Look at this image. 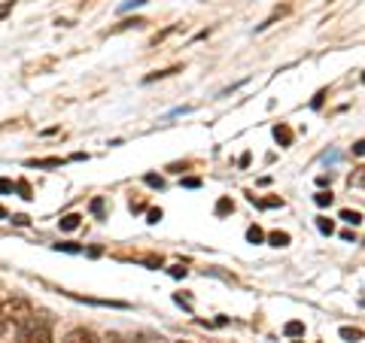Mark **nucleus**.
<instances>
[{
  "instance_id": "1",
  "label": "nucleus",
  "mask_w": 365,
  "mask_h": 343,
  "mask_svg": "<svg viewBox=\"0 0 365 343\" xmlns=\"http://www.w3.org/2000/svg\"><path fill=\"white\" fill-rule=\"evenodd\" d=\"M15 343H52V331H49V325L31 319V322H25V325L19 328Z\"/></svg>"
},
{
  "instance_id": "2",
  "label": "nucleus",
  "mask_w": 365,
  "mask_h": 343,
  "mask_svg": "<svg viewBox=\"0 0 365 343\" xmlns=\"http://www.w3.org/2000/svg\"><path fill=\"white\" fill-rule=\"evenodd\" d=\"M3 316L25 325V322H31L33 319V307H31V301H25V298H12V301L3 304Z\"/></svg>"
},
{
  "instance_id": "3",
  "label": "nucleus",
  "mask_w": 365,
  "mask_h": 343,
  "mask_svg": "<svg viewBox=\"0 0 365 343\" xmlns=\"http://www.w3.org/2000/svg\"><path fill=\"white\" fill-rule=\"evenodd\" d=\"M64 343H100V340H98V334H95V331H89V328H76V331H70V334H67Z\"/></svg>"
},
{
  "instance_id": "4",
  "label": "nucleus",
  "mask_w": 365,
  "mask_h": 343,
  "mask_svg": "<svg viewBox=\"0 0 365 343\" xmlns=\"http://www.w3.org/2000/svg\"><path fill=\"white\" fill-rule=\"evenodd\" d=\"M79 222H82V216H79V213H67L64 219H58L61 231H76V228H79Z\"/></svg>"
},
{
  "instance_id": "5",
  "label": "nucleus",
  "mask_w": 365,
  "mask_h": 343,
  "mask_svg": "<svg viewBox=\"0 0 365 343\" xmlns=\"http://www.w3.org/2000/svg\"><path fill=\"white\" fill-rule=\"evenodd\" d=\"M274 140H277L280 146H292V131H289L286 125H274Z\"/></svg>"
},
{
  "instance_id": "6",
  "label": "nucleus",
  "mask_w": 365,
  "mask_h": 343,
  "mask_svg": "<svg viewBox=\"0 0 365 343\" xmlns=\"http://www.w3.org/2000/svg\"><path fill=\"white\" fill-rule=\"evenodd\" d=\"M283 334L286 337H304V322H286L283 325Z\"/></svg>"
},
{
  "instance_id": "7",
  "label": "nucleus",
  "mask_w": 365,
  "mask_h": 343,
  "mask_svg": "<svg viewBox=\"0 0 365 343\" xmlns=\"http://www.w3.org/2000/svg\"><path fill=\"white\" fill-rule=\"evenodd\" d=\"M341 219H344L347 225H353V228H356V225L362 222V213H356V209H341Z\"/></svg>"
},
{
  "instance_id": "8",
  "label": "nucleus",
  "mask_w": 365,
  "mask_h": 343,
  "mask_svg": "<svg viewBox=\"0 0 365 343\" xmlns=\"http://www.w3.org/2000/svg\"><path fill=\"white\" fill-rule=\"evenodd\" d=\"M268 240H271V246H289V234L286 231H271Z\"/></svg>"
},
{
  "instance_id": "9",
  "label": "nucleus",
  "mask_w": 365,
  "mask_h": 343,
  "mask_svg": "<svg viewBox=\"0 0 365 343\" xmlns=\"http://www.w3.org/2000/svg\"><path fill=\"white\" fill-rule=\"evenodd\" d=\"M28 167H61V158H33V161H28Z\"/></svg>"
},
{
  "instance_id": "10",
  "label": "nucleus",
  "mask_w": 365,
  "mask_h": 343,
  "mask_svg": "<svg viewBox=\"0 0 365 343\" xmlns=\"http://www.w3.org/2000/svg\"><path fill=\"white\" fill-rule=\"evenodd\" d=\"M247 240H250V243H262V240H265V231H262L259 225H250V228H247Z\"/></svg>"
},
{
  "instance_id": "11",
  "label": "nucleus",
  "mask_w": 365,
  "mask_h": 343,
  "mask_svg": "<svg viewBox=\"0 0 365 343\" xmlns=\"http://www.w3.org/2000/svg\"><path fill=\"white\" fill-rule=\"evenodd\" d=\"M341 337H344V340H362V331H359V328H350V325H344V328H341Z\"/></svg>"
},
{
  "instance_id": "12",
  "label": "nucleus",
  "mask_w": 365,
  "mask_h": 343,
  "mask_svg": "<svg viewBox=\"0 0 365 343\" xmlns=\"http://www.w3.org/2000/svg\"><path fill=\"white\" fill-rule=\"evenodd\" d=\"M234 206H232V198H219L216 201V216H225V213H232Z\"/></svg>"
},
{
  "instance_id": "13",
  "label": "nucleus",
  "mask_w": 365,
  "mask_h": 343,
  "mask_svg": "<svg viewBox=\"0 0 365 343\" xmlns=\"http://www.w3.org/2000/svg\"><path fill=\"white\" fill-rule=\"evenodd\" d=\"M149 188H165V179L162 176H155V173H146V179H143Z\"/></svg>"
},
{
  "instance_id": "14",
  "label": "nucleus",
  "mask_w": 365,
  "mask_h": 343,
  "mask_svg": "<svg viewBox=\"0 0 365 343\" xmlns=\"http://www.w3.org/2000/svg\"><path fill=\"white\" fill-rule=\"evenodd\" d=\"M15 188H19V198H25V201H31V198H33V195H31V185H28L25 179H19V182H15Z\"/></svg>"
},
{
  "instance_id": "15",
  "label": "nucleus",
  "mask_w": 365,
  "mask_h": 343,
  "mask_svg": "<svg viewBox=\"0 0 365 343\" xmlns=\"http://www.w3.org/2000/svg\"><path fill=\"white\" fill-rule=\"evenodd\" d=\"M317 228H320V231H323V234H332V231H335L332 219H326V216H320V219H317Z\"/></svg>"
},
{
  "instance_id": "16",
  "label": "nucleus",
  "mask_w": 365,
  "mask_h": 343,
  "mask_svg": "<svg viewBox=\"0 0 365 343\" xmlns=\"http://www.w3.org/2000/svg\"><path fill=\"white\" fill-rule=\"evenodd\" d=\"M314 201H317V206H332V195L329 192H317Z\"/></svg>"
},
{
  "instance_id": "17",
  "label": "nucleus",
  "mask_w": 365,
  "mask_h": 343,
  "mask_svg": "<svg viewBox=\"0 0 365 343\" xmlns=\"http://www.w3.org/2000/svg\"><path fill=\"white\" fill-rule=\"evenodd\" d=\"M55 249L58 252H82V246H76V243H55Z\"/></svg>"
},
{
  "instance_id": "18",
  "label": "nucleus",
  "mask_w": 365,
  "mask_h": 343,
  "mask_svg": "<svg viewBox=\"0 0 365 343\" xmlns=\"http://www.w3.org/2000/svg\"><path fill=\"white\" fill-rule=\"evenodd\" d=\"M162 216H165L162 209H149V213H146V222H149V225H159V222H162Z\"/></svg>"
},
{
  "instance_id": "19",
  "label": "nucleus",
  "mask_w": 365,
  "mask_h": 343,
  "mask_svg": "<svg viewBox=\"0 0 365 343\" xmlns=\"http://www.w3.org/2000/svg\"><path fill=\"white\" fill-rule=\"evenodd\" d=\"M146 0H125L122 6H119V12H128V9H134V6H143Z\"/></svg>"
},
{
  "instance_id": "20",
  "label": "nucleus",
  "mask_w": 365,
  "mask_h": 343,
  "mask_svg": "<svg viewBox=\"0 0 365 343\" xmlns=\"http://www.w3.org/2000/svg\"><path fill=\"white\" fill-rule=\"evenodd\" d=\"M350 185H362V188H365V167L356 173V176H350Z\"/></svg>"
},
{
  "instance_id": "21",
  "label": "nucleus",
  "mask_w": 365,
  "mask_h": 343,
  "mask_svg": "<svg viewBox=\"0 0 365 343\" xmlns=\"http://www.w3.org/2000/svg\"><path fill=\"white\" fill-rule=\"evenodd\" d=\"M183 185H186V188H198L201 179H198V176H189V179H183Z\"/></svg>"
},
{
  "instance_id": "22",
  "label": "nucleus",
  "mask_w": 365,
  "mask_h": 343,
  "mask_svg": "<svg viewBox=\"0 0 365 343\" xmlns=\"http://www.w3.org/2000/svg\"><path fill=\"white\" fill-rule=\"evenodd\" d=\"M12 188H15V185H12V179H6V176H3V179H0V192H12Z\"/></svg>"
},
{
  "instance_id": "23",
  "label": "nucleus",
  "mask_w": 365,
  "mask_h": 343,
  "mask_svg": "<svg viewBox=\"0 0 365 343\" xmlns=\"http://www.w3.org/2000/svg\"><path fill=\"white\" fill-rule=\"evenodd\" d=\"M92 213H103V201H100V198H95V201H92Z\"/></svg>"
},
{
  "instance_id": "24",
  "label": "nucleus",
  "mask_w": 365,
  "mask_h": 343,
  "mask_svg": "<svg viewBox=\"0 0 365 343\" xmlns=\"http://www.w3.org/2000/svg\"><path fill=\"white\" fill-rule=\"evenodd\" d=\"M353 155H365V140H359V143H353Z\"/></svg>"
},
{
  "instance_id": "25",
  "label": "nucleus",
  "mask_w": 365,
  "mask_h": 343,
  "mask_svg": "<svg viewBox=\"0 0 365 343\" xmlns=\"http://www.w3.org/2000/svg\"><path fill=\"white\" fill-rule=\"evenodd\" d=\"M12 222H15V225H28V222H31V219H28V216H25V213H19V216H12Z\"/></svg>"
},
{
  "instance_id": "26",
  "label": "nucleus",
  "mask_w": 365,
  "mask_h": 343,
  "mask_svg": "<svg viewBox=\"0 0 365 343\" xmlns=\"http://www.w3.org/2000/svg\"><path fill=\"white\" fill-rule=\"evenodd\" d=\"M170 276H177V279H180V276H186V268H170Z\"/></svg>"
},
{
  "instance_id": "27",
  "label": "nucleus",
  "mask_w": 365,
  "mask_h": 343,
  "mask_svg": "<svg viewBox=\"0 0 365 343\" xmlns=\"http://www.w3.org/2000/svg\"><path fill=\"white\" fill-rule=\"evenodd\" d=\"M9 9H12V0H9V3H3V6H0V18H3V15H6V12H9Z\"/></svg>"
},
{
  "instance_id": "28",
  "label": "nucleus",
  "mask_w": 365,
  "mask_h": 343,
  "mask_svg": "<svg viewBox=\"0 0 365 343\" xmlns=\"http://www.w3.org/2000/svg\"><path fill=\"white\" fill-rule=\"evenodd\" d=\"M0 219H6V209H3V206H0Z\"/></svg>"
},
{
  "instance_id": "29",
  "label": "nucleus",
  "mask_w": 365,
  "mask_h": 343,
  "mask_svg": "<svg viewBox=\"0 0 365 343\" xmlns=\"http://www.w3.org/2000/svg\"><path fill=\"white\" fill-rule=\"evenodd\" d=\"M0 316H3V304H0Z\"/></svg>"
},
{
  "instance_id": "30",
  "label": "nucleus",
  "mask_w": 365,
  "mask_h": 343,
  "mask_svg": "<svg viewBox=\"0 0 365 343\" xmlns=\"http://www.w3.org/2000/svg\"><path fill=\"white\" fill-rule=\"evenodd\" d=\"M362 82H365V73H362Z\"/></svg>"
},
{
  "instance_id": "31",
  "label": "nucleus",
  "mask_w": 365,
  "mask_h": 343,
  "mask_svg": "<svg viewBox=\"0 0 365 343\" xmlns=\"http://www.w3.org/2000/svg\"><path fill=\"white\" fill-rule=\"evenodd\" d=\"M296 343H301V340H296Z\"/></svg>"
}]
</instances>
